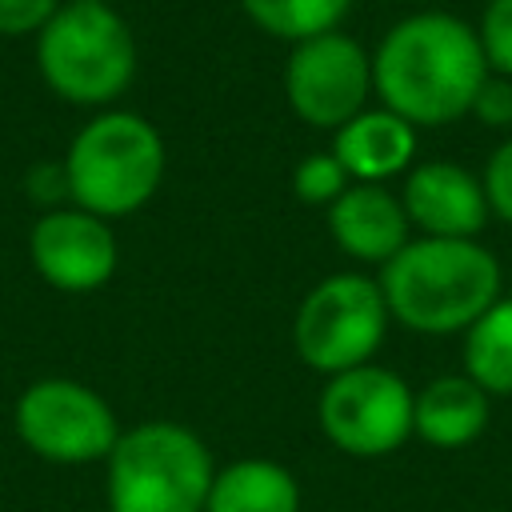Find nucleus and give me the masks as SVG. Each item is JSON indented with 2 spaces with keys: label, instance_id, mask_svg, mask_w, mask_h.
<instances>
[{
  "label": "nucleus",
  "instance_id": "1",
  "mask_svg": "<svg viewBox=\"0 0 512 512\" xmlns=\"http://www.w3.org/2000/svg\"><path fill=\"white\" fill-rule=\"evenodd\" d=\"M488 60L472 24L448 12H420L384 32L372 52V92L412 128L468 116Z\"/></svg>",
  "mask_w": 512,
  "mask_h": 512
},
{
  "label": "nucleus",
  "instance_id": "2",
  "mask_svg": "<svg viewBox=\"0 0 512 512\" xmlns=\"http://www.w3.org/2000/svg\"><path fill=\"white\" fill-rule=\"evenodd\" d=\"M388 316L424 336L468 332L500 300V264L476 240H408L380 272Z\"/></svg>",
  "mask_w": 512,
  "mask_h": 512
},
{
  "label": "nucleus",
  "instance_id": "3",
  "mask_svg": "<svg viewBox=\"0 0 512 512\" xmlns=\"http://www.w3.org/2000/svg\"><path fill=\"white\" fill-rule=\"evenodd\" d=\"M164 136L136 112H96L72 136L60 168L68 180V204L120 220L140 212L164 180Z\"/></svg>",
  "mask_w": 512,
  "mask_h": 512
},
{
  "label": "nucleus",
  "instance_id": "4",
  "mask_svg": "<svg viewBox=\"0 0 512 512\" xmlns=\"http://www.w3.org/2000/svg\"><path fill=\"white\" fill-rule=\"evenodd\" d=\"M104 464L108 512H204L216 480L208 444L176 420L124 428Z\"/></svg>",
  "mask_w": 512,
  "mask_h": 512
},
{
  "label": "nucleus",
  "instance_id": "5",
  "mask_svg": "<svg viewBox=\"0 0 512 512\" xmlns=\"http://www.w3.org/2000/svg\"><path fill=\"white\" fill-rule=\"evenodd\" d=\"M36 72L68 104L104 108L136 76V40L112 4H60L36 36Z\"/></svg>",
  "mask_w": 512,
  "mask_h": 512
},
{
  "label": "nucleus",
  "instance_id": "6",
  "mask_svg": "<svg viewBox=\"0 0 512 512\" xmlns=\"http://www.w3.org/2000/svg\"><path fill=\"white\" fill-rule=\"evenodd\" d=\"M388 332V304L380 280L340 272L320 280L296 308L292 340L312 372L336 376L372 360Z\"/></svg>",
  "mask_w": 512,
  "mask_h": 512
},
{
  "label": "nucleus",
  "instance_id": "7",
  "mask_svg": "<svg viewBox=\"0 0 512 512\" xmlns=\"http://www.w3.org/2000/svg\"><path fill=\"white\" fill-rule=\"evenodd\" d=\"M12 428L20 444L48 464H96L120 440V420L112 404L68 376L32 380L12 408Z\"/></svg>",
  "mask_w": 512,
  "mask_h": 512
},
{
  "label": "nucleus",
  "instance_id": "8",
  "mask_svg": "<svg viewBox=\"0 0 512 512\" xmlns=\"http://www.w3.org/2000/svg\"><path fill=\"white\" fill-rule=\"evenodd\" d=\"M324 436L348 456H388L412 436L416 396L412 388L376 364H360L328 376L316 404Z\"/></svg>",
  "mask_w": 512,
  "mask_h": 512
},
{
  "label": "nucleus",
  "instance_id": "9",
  "mask_svg": "<svg viewBox=\"0 0 512 512\" xmlns=\"http://www.w3.org/2000/svg\"><path fill=\"white\" fill-rule=\"evenodd\" d=\"M372 92V56L344 32H324L292 44L284 60V96L312 128H344L364 112Z\"/></svg>",
  "mask_w": 512,
  "mask_h": 512
},
{
  "label": "nucleus",
  "instance_id": "10",
  "mask_svg": "<svg viewBox=\"0 0 512 512\" xmlns=\"http://www.w3.org/2000/svg\"><path fill=\"white\" fill-rule=\"evenodd\" d=\"M28 260L36 276L56 292H96L112 280L120 264L112 220L92 216L76 204L44 208L28 232Z\"/></svg>",
  "mask_w": 512,
  "mask_h": 512
},
{
  "label": "nucleus",
  "instance_id": "11",
  "mask_svg": "<svg viewBox=\"0 0 512 512\" xmlns=\"http://www.w3.org/2000/svg\"><path fill=\"white\" fill-rule=\"evenodd\" d=\"M400 204L408 212V224L436 240H472L492 216L484 180L448 160L408 168Z\"/></svg>",
  "mask_w": 512,
  "mask_h": 512
},
{
  "label": "nucleus",
  "instance_id": "12",
  "mask_svg": "<svg viewBox=\"0 0 512 512\" xmlns=\"http://www.w3.org/2000/svg\"><path fill=\"white\" fill-rule=\"evenodd\" d=\"M328 232L344 256L364 264H388L412 240L408 212L384 184H348L328 208Z\"/></svg>",
  "mask_w": 512,
  "mask_h": 512
},
{
  "label": "nucleus",
  "instance_id": "13",
  "mask_svg": "<svg viewBox=\"0 0 512 512\" xmlns=\"http://www.w3.org/2000/svg\"><path fill=\"white\" fill-rule=\"evenodd\" d=\"M332 152L352 176V184H384L388 176H400L412 168L416 128L404 116L388 112L384 104L372 112L364 108L344 128H336Z\"/></svg>",
  "mask_w": 512,
  "mask_h": 512
},
{
  "label": "nucleus",
  "instance_id": "14",
  "mask_svg": "<svg viewBox=\"0 0 512 512\" xmlns=\"http://www.w3.org/2000/svg\"><path fill=\"white\" fill-rule=\"evenodd\" d=\"M488 424V392L472 376H436L416 392L412 436L432 448H464Z\"/></svg>",
  "mask_w": 512,
  "mask_h": 512
},
{
  "label": "nucleus",
  "instance_id": "15",
  "mask_svg": "<svg viewBox=\"0 0 512 512\" xmlns=\"http://www.w3.org/2000/svg\"><path fill=\"white\" fill-rule=\"evenodd\" d=\"M204 512H300V484L284 464L244 456L216 472Z\"/></svg>",
  "mask_w": 512,
  "mask_h": 512
},
{
  "label": "nucleus",
  "instance_id": "16",
  "mask_svg": "<svg viewBox=\"0 0 512 512\" xmlns=\"http://www.w3.org/2000/svg\"><path fill=\"white\" fill-rule=\"evenodd\" d=\"M464 376L488 396H512V296H500L464 332Z\"/></svg>",
  "mask_w": 512,
  "mask_h": 512
},
{
  "label": "nucleus",
  "instance_id": "17",
  "mask_svg": "<svg viewBox=\"0 0 512 512\" xmlns=\"http://www.w3.org/2000/svg\"><path fill=\"white\" fill-rule=\"evenodd\" d=\"M244 16L280 40H312L324 32H336V24L348 16L352 0H240Z\"/></svg>",
  "mask_w": 512,
  "mask_h": 512
},
{
  "label": "nucleus",
  "instance_id": "18",
  "mask_svg": "<svg viewBox=\"0 0 512 512\" xmlns=\"http://www.w3.org/2000/svg\"><path fill=\"white\" fill-rule=\"evenodd\" d=\"M348 184H352V176L344 172V164L336 160V152H312L292 172V192L304 204H316V208H332L348 192Z\"/></svg>",
  "mask_w": 512,
  "mask_h": 512
},
{
  "label": "nucleus",
  "instance_id": "19",
  "mask_svg": "<svg viewBox=\"0 0 512 512\" xmlns=\"http://www.w3.org/2000/svg\"><path fill=\"white\" fill-rule=\"evenodd\" d=\"M476 36H480L488 72L512 80V0H488Z\"/></svg>",
  "mask_w": 512,
  "mask_h": 512
},
{
  "label": "nucleus",
  "instance_id": "20",
  "mask_svg": "<svg viewBox=\"0 0 512 512\" xmlns=\"http://www.w3.org/2000/svg\"><path fill=\"white\" fill-rule=\"evenodd\" d=\"M64 0H0V36H40Z\"/></svg>",
  "mask_w": 512,
  "mask_h": 512
},
{
  "label": "nucleus",
  "instance_id": "21",
  "mask_svg": "<svg viewBox=\"0 0 512 512\" xmlns=\"http://www.w3.org/2000/svg\"><path fill=\"white\" fill-rule=\"evenodd\" d=\"M484 196H488V208L492 216H500L504 224H512V140H504L488 168H484Z\"/></svg>",
  "mask_w": 512,
  "mask_h": 512
},
{
  "label": "nucleus",
  "instance_id": "22",
  "mask_svg": "<svg viewBox=\"0 0 512 512\" xmlns=\"http://www.w3.org/2000/svg\"><path fill=\"white\" fill-rule=\"evenodd\" d=\"M468 116H476V120L488 124V128H504V124H512V80L488 72V80L480 84V92H476Z\"/></svg>",
  "mask_w": 512,
  "mask_h": 512
},
{
  "label": "nucleus",
  "instance_id": "23",
  "mask_svg": "<svg viewBox=\"0 0 512 512\" xmlns=\"http://www.w3.org/2000/svg\"><path fill=\"white\" fill-rule=\"evenodd\" d=\"M64 4H112V0H64Z\"/></svg>",
  "mask_w": 512,
  "mask_h": 512
}]
</instances>
